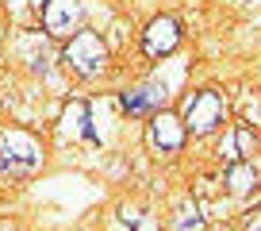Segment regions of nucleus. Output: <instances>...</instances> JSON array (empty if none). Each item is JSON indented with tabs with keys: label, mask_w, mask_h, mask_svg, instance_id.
Wrapping results in <instances>:
<instances>
[{
	"label": "nucleus",
	"mask_w": 261,
	"mask_h": 231,
	"mask_svg": "<svg viewBox=\"0 0 261 231\" xmlns=\"http://www.w3.org/2000/svg\"><path fill=\"white\" fill-rule=\"evenodd\" d=\"M42 166V143L35 139L23 127H12V131L0 135V170L12 173V177H27Z\"/></svg>",
	"instance_id": "f257e3e1"
},
{
	"label": "nucleus",
	"mask_w": 261,
	"mask_h": 231,
	"mask_svg": "<svg viewBox=\"0 0 261 231\" xmlns=\"http://www.w3.org/2000/svg\"><path fill=\"white\" fill-rule=\"evenodd\" d=\"M65 66L77 77H96L108 66V47L96 31H73L65 42Z\"/></svg>",
	"instance_id": "f03ea898"
},
{
	"label": "nucleus",
	"mask_w": 261,
	"mask_h": 231,
	"mask_svg": "<svg viewBox=\"0 0 261 231\" xmlns=\"http://www.w3.org/2000/svg\"><path fill=\"white\" fill-rule=\"evenodd\" d=\"M185 127L192 135H212L215 127L227 120V104H223V97L219 93H212V89H204V93H192V97L185 100Z\"/></svg>",
	"instance_id": "7ed1b4c3"
},
{
	"label": "nucleus",
	"mask_w": 261,
	"mask_h": 231,
	"mask_svg": "<svg viewBox=\"0 0 261 231\" xmlns=\"http://www.w3.org/2000/svg\"><path fill=\"white\" fill-rule=\"evenodd\" d=\"M81 19H85L81 0H46V8H42V27L54 39H69L81 27Z\"/></svg>",
	"instance_id": "20e7f679"
},
{
	"label": "nucleus",
	"mask_w": 261,
	"mask_h": 231,
	"mask_svg": "<svg viewBox=\"0 0 261 231\" xmlns=\"http://www.w3.org/2000/svg\"><path fill=\"white\" fill-rule=\"evenodd\" d=\"M177 47H180V24L173 16H158V19L146 24V31H142L146 58H169Z\"/></svg>",
	"instance_id": "39448f33"
},
{
	"label": "nucleus",
	"mask_w": 261,
	"mask_h": 231,
	"mask_svg": "<svg viewBox=\"0 0 261 231\" xmlns=\"http://www.w3.org/2000/svg\"><path fill=\"white\" fill-rule=\"evenodd\" d=\"M185 120L173 112H158L154 120H150V147L158 150V154H177L180 147H185Z\"/></svg>",
	"instance_id": "423d86ee"
},
{
	"label": "nucleus",
	"mask_w": 261,
	"mask_h": 231,
	"mask_svg": "<svg viewBox=\"0 0 261 231\" xmlns=\"http://www.w3.org/2000/svg\"><path fill=\"white\" fill-rule=\"evenodd\" d=\"M253 185H257V166L250 162V158H234L227 170V189L234 193V197H242V193H250Z\"/></svg>",
	"instance_id": "0eeeda50"
},
{
	"label": "nucleus",
	"mask_w": 261,
	"mask_h": 231,
	"mask_svg": "<svg viewBox=\"0 0 261 231\" xmlns=\"http://www.w3.org/2000/svg\"><path fill=\"white\" fill-rule=\"evenodd\" d=\"M165 93H158V85H142V89H127L123 93V108L130 115H146L154 104H162Z\"/></svg>",
	"instance_id": "6e6552de"
},
{
	"label": "nucleus",
	"mask_w": 261,
	"mask_h": 231,
	"mask_svg": "<svg viewBox=\"0 0 261 231\" xmlns=\"http://www.w3.org/2000/svg\"><path fill=\"white\" fill-rule=\"evenodd\" d=\"M62 127L69 139H77V135H85V139H96V131L89 127V108L81 104V100H69V108H65L62 115Z\"/></svg>",
	"instance_id": "1a4fd4ad"
},
{
	"label": "nucleus",
	"mask_w": 261,
	"mask_h": 231,
	"mask_svg": "<svg viewBox=\"0 0 261 231\" xmlns=\"http://www.w3.org/2000/svg\"><path fill=\"white\" fill-rule=\"evenodd\" d=\"M253 150H257V135L250 131V127H234L227 139V158L234 162V158H250Z\"/></svg>",
	"instance_id": "9d476101"
},
{
	"label": "nucleus",
	"mask_w": 261,
	"mask_h": 231,
	"mask_svg": "<svg viewBox=\"0 0 261 231\" xmlns=\"http://www.w3.org/2000/svg\"><path fill=\"white\" fill-rule=\"evenodd\" d=\"M246 227H261V212H250V220H246Z\"/></svg>",
	"instance_id": "9b49d317"
}]
</instances>
